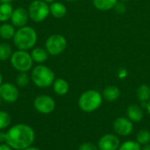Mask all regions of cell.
Masks as SVG:
<instances>
[{"instance_id": "6da1fadb", "label": "cell", "mask_w": 150, "mask_h": 150, "mask_svg": "<svg viewBox=\"0 0 150 150\" xmlns=\"http://www.w3.org/2000/svg\"><path fill=\"white\" fill-rule=\"evenodd\" d=\"M35 141V133L32 127L18 123L10 127L6 132V142L14 150H24L33 146Z\"/></svg>"}, {"instance_id": "7a4b0ae2", "label": "cell", "mask_w": 150, "mask_h": 150, "mask_svg": "<svg viewBox=\"0 0 150 150\" xmlns=\"http://www.w3.org/2000/svg\"><path fill=\"white\" fill-rule=\"evenodd\" d=\"M12 40L18 50L28 51L33 49L36 45L38 40V34L34 28L29 25H25L16 30Z\"/></svg>"}, {"instance_id": "3957f363", "label": "cell", "mask_w": 150, "mask_h": 150, "mask_svg": "<svg viewBox=\"0 0 150 150\" xmlns=\"http://www.w3.org/2000/svg\"><path fill=\"white\" fill-rule=\"evenodd\" d=\"M32 82L39 88H48L53 85L55 80V74L49 67L39 64L32 69L31 72Z\"/></svg>"}, {"instance_id": "277c9868", "label": "cell", "mask_w": 150, "mask_h": 150, "mask_svg": "<svg viewBox=\"0 0 150 150\" xmlns=\"http://www.w3.org/2000/svg\"><path fill=\"white\" fill-rule=\"evenodd\" d=\"M103 99V96L98 91L88 90L79 97L78 106L84 112H93L102 105Z\"/></svg>"}, {"instance_id": "5b68a950", "label": "cell", "mask_w": 150, "mask_h": 150, "mask_svg": "<svg viewBox=\"0 0 150 150\" xmlns=\"http://www.w3.org/2000/svg\"><path fill=\"white\" fill-rule=\"evenodd\" d=\"M10 62L11 66L18 72H28L33 69V61L31 54L25 50H17L12 53Z\"/></svg>"}, {"instance_id": "8992f818", "label": "cell", "mask_w": 150, "mask_h": 150, "mask_svg": "<svg viewBox=\"0 0 150 150\" xmlns=\"http://www.w3.org/2000/svg\"><path fill=\"white\" fill-rule=\"evenodd\" d=\"M29 18L35 23L43 22L50 15L49 4L43 0H33L27 9Z\"/></svg>"}, {"instance_id": "52a82bcc", "label": "cell", "mask_w": 150, "mask_h": 150, "mask_svg": "<svg viewBox=\"0 0 150 150\" xmlns=\"http://www.w3.org/2000/svg\"><path fill=\"white\" fill-rule=\"evenodd\" d=\"M67 46H68L67 39L62 34H59V33L50 35L45 42L46 50L50 55H54V56L62 54L66 50Z\"/></svg>"}, {"instance_id": "ba28073f", "label": "cell", "mask_w": 150, "mask_h": 150, "mask_svg": "<svg viewBox=\"0 0 150 150\" xmlns=\"http://www.w3.org/2000/svg\"><path fill=\"white\" fill-rule=\"evenodd\" d=\"M33 106L40 113L49 114L55 109V101L48 95H40L35 98L33 101Z\"/></svg>"}, {"instance_id": "9c48e42d", "label": "cell", "mask_w": 150, "mask_h": 150, "mask_svg": "<svg viewBox=\"0 0 150 150\" xmlns=\"http://www.w3.org/2000/svg\"><path fill=\"white\" fill-rule=\"evenodd\" d=\"M113 130L120 136H128L134 131V123L127 117H119L113 122Z\"/></svg>"}, {"instance_id": "30bf717a", "label": "cell", "mask_w": 150, "mask_h": 150, "mask_svg": "<svg viewBox=\"0 0 150 150\" xmlns=\"http://www.w3.org/2000/svg\"><path fill=\"white\" fill-rule=\"evenodd\" d=\"M0 98L7 103H14L19 98V91L11 83H3L0 86Z\"/></svg>"}, {"instance_id": "8fae6325", "label": "cell", "mask_w": 150, "mask_h": 150, "mask_svg": "<svg viewBox=\"0 0 150 150\" xmlns=\"http://www.w3.org/2000/svg\"><path fill=\"white\" fill-rule=\"evenodd\" d=\"M120 146V141L116 134H106L103 135L98 142V150H118Z\"/></svg>"}, {"instance_id": "7c38bea8", "label": "cell", "mask_w": 150, "mask_h": 150, "mask_svg": "<svg viewBox=\"0 0 150 150\" xmlns=\"http://www.w3.org/2000/svg\"><path fill=\"white\" fill-rule=\"evenodd\" d=\"M29 19V14L26 9L24 7H18L13 10L11 18V23L18 28L26 25Z\"/></svg>"}, {"instance_id": "4fadbf2b", "label": "cell", "mask_w": 150, "mask_h": 150, "mask_svg": "<svg viewBox=\"0 0 150 150\" xmlns=\"http://www.w3.org/2000/svg\"><path fill=\"white\" fill-rule=\"evenodd\" d=\"M127 117L133 122V123H139L143 119V111L142 108L136 105L133 104L130 105L127 109Z\"/></svg>"}, {"instance_id": "5bb4252c", "label": "cell", "mask_w": 150, "mask_h": 150, "mask_svg": "<svg viewBox=\"0 0 150 150\" xmlns=\"http://www.w3.org/2000/svg\"><path fill=\"white\" fill-rule=\"evenodd\" d=\"M121 91L118 86L115 85H109L106 86L102 92L103 98L108 102H114L118 100L120 97Z\"/></svg>"}, {"instance_id": "9a60e30c", "label": "cell", "mask_w": 150, "mask_h": 150, "mask_svg": "<svg viewBox=\"0 0 150 150\" xmlns=\"http://www.w3.org/2000/svg\"><path fill=\"white\" fill-rule=\"evenodd\" d=\"M50 14L55 18H62L67 14V7L61 2H54L49 5Z\"/></svg>"}, {"instance_id": "2e32d148", "label": "cell", "mask_w": 150, "mask_h": 150, "mask_svg": "<svg viewBox=\"0 0 150 150\" xmlns=\"http://www.w3.org/2000/svg\"><path fill=\"white\" fill-rule=\"evenodd\" d=\"M30 54H31V56H32L33 62H36L39 64L45 62L48 59V56H49V54L47 53L46 48L40 47H33Z\"/></svg>"}, {"instance_id": "e0dca14e", "label": "cell", "mask_w": 150, "mask_h": 150, "mask_svg": "<svg viewBox=\"0 0 150 150\" xmlns=\"http://www.w3.org/2000/svg\"><path fill=\"white\" fill-rule=\"evenodd\" d=\"M52 86L54 93L58 96H64L69 91V84L63 78H55Z\"/></svg>"}, {"instance_id": "ac0fdd59", "label": "cell", "mask_w": 150, "mask_h": 150, "mask_svg": "<svg viewBox=\"0 0 150 150\" xmlns=\"http://www.w3.org/2000/svg\"><path fill=\"white\" fill-rule=\"evenodd\" d=\"M136 96L138 100L143 105H147V103L150 100V86L146 84V83H142L141 84L137 90H136Z\"/></svg>"}, {"instance_id": "d6986e66", "label": "cell", "mask_w": 150, "mask_h": 150, "mask_svg": "<svg viewBox=\"0 0 150 150\" xmlns=\"http://www.w3.org/2000/svg\"><path fill=\"white\" fill-rule=\"evenodd\" d=\"M118 1L119 0H92V4L98 11H107L113 10Z\"/></svg>"}, {"instance_id": "ffe728a7", "label": "cell", "mask_w": 150, "mask_h": 150, "mask_svg": "<svg viewBox=\"0 0 150 150\" xmlns=\"http://www.w3.org/2000/svg\"><path fill=\"white\" fill-rule=\"evenodd\" d=\"M16 33L15 26L11 23H2L0 25V37L4 40H11L13 39Z\"/></svg>"}, {"instance_id": "44dd1931", "label": "cell", "mask_w": 150, "mask_h": 150, "mask_svg": "<svg viewBox=\"0 0 150 150\" xmlns=\"http://www.w3.org/2000/svg\"><path fill=\"white\" fill-rule=\"evenodd\" d=\"M13 7L11 4L1 3L0 4V22L5 23L11 19V14L13 12Z\"/></svg>"}, {"instance_id": "7402d4cb", "label": "cell", "mask_w": 150, "mask_h": 150, "mask_svg": "<svg viewBox=\"0 0 150 150\" xmlns=\"http://www.w3.org/2000/svg\"><path fill=\"white\" fill-rule=\"evenodd\" d=\"M136 142L142 146L150 143V131L148 129H142L137 133Z\"/></svg>"}, {"instance_id": "603a6c76", "label": "cell", "mask_w": 150, "mask_h": 150, "mask_svg": "<svg viewBox=\"0 0 150 150\" xmlns=\"http://www.w3.org/2000/svg\"><path fill=\"white\" fill-rule=\"evenodd\" d=\"M12 54L11 47L8 43L0 44V61H7Z\"/></svg>"}, {"instance_id": "cb8c5ba5", "label": "cell", "mask_w": 150, "mask_h": 150, "mask_svg": "<svg viewBox=\"0 0 150 150\" xmlns=\"http://www.w3.org/2000/svg\"><path fill=\"white\" fill-rule=\"evenodd\" d=\"M142 145L136 141H126L120 143L118 150H142Z\"/></svg>"}, {"instance_id": "d4e9b609", "label": "cell", "mask_w": 150, "mask_h": 150, "mask_svg": "<svg viewBox=\"0 0 150 150\" xmlns=\"http://www.w3.org/2000/svg\"><path fill=\"white\" fill-rule=\"evenodd\" d=\"M30 78L27 72H19V74L16 77V83L18 87L24 88L28 85Z\"/></svg>"}, {"instance_id": "484cf974", "label": "cell", "mask_w": 150, "mask_h": 150, "mask_svg": "<svg viewBox=\"0 0 150 150\" xmlns=\"http://www.w3.org/2000/svg\"><path fill=\"white\" fill-rule=\"evenodd\" d=\"M11 124V116L5 111H0V130L6 129Z\"/></svg>"}, {"instance_id": "4316f807", "label": "cell", "mask_w": 150, "mask_h": 150, "mask_svg": "<svg viewBox=\"0 0 150 150\" xmlns=\"http://www.w3.org/2000/svg\"><path fill=\"white\" fill-rule=\"evenodd\" d=\"M113 10L115 11V12H117L118 14H124L127 11V5L126 3L121 2V1H118V3L116 4L115 7L113 8Z\"/></svg>"}, {"instance_id": "83f0119b", "label": "cell", "mask_w": 150, "mask_h": 150, "mask_svg": "<svg viewBox=\"0 0 150 150\" xmlns=\"http://www.w3.org/2000/svg\"><path fill=\"white\" fill-rule=\"evenodd\" d=\"M78 150H98V146H96L94 143L87 142L82 143V144L79 146Z\"/></svg>"}, {"instance_id": "f1b7e54d", "label": "cell", "mask_w": 150, "mask_h": 150, "mask_svg": "<svg viewBox=\"0 0 150 150\" xmlns=\"http://www.w3.org/2000/svg\"><path fill=\"white\" fill-rule=\"evenodd\" d=\"M127 75H128V72H127V69H125V68H120V69H119V70H118V72H117V76H118V77L120 78V79L126 78V77L127 76Z\"/></svg>"}, {"instance_id": "f546056e", "label": "cell", "mask_w": 150, "mask_h": 150, "mask_svg": "<svg viewBox=\"0 0 150 150\" xmlns=\"http://www.w3.org/2000/svg\"><path fill=\"white\" fill-rule=\"evenodd\" d=\"M0 150H14L7 143H0Z\"/></svg>"}, {"instance_id": "4dcf8cb0", "label": "cell", "mask_w": 150, "mask_h": 150, "mask_svg": "<svg viewBox=\"0 0 150 150\" xmlns=\"http://www.w3.org/2000/svg\"><path fill=\"white\" fill-rule=\"evenodd\" d=\"M6 142V133L0 131V143Z\"/></svg>"}, {"instance_id": "1f68e13d", "label": "cell", "mask_w": 150, "mask_h": 150, "mask_svg": "<svg viewBox=\"0 0 150 150\" xmlns=\"http://www.w3.org/2000/svg\"><path fill=\"white\" fill-rule=\"evenodd\" d=\"M24 150H41V149H40L39 148H36V147H33V146H30V147L26 148L25 149H24Z\"/></svg>"}, {"instance_id": "d6a6232c", "label": "cell", "mask_w": 150, "mask_h": 150, "mask_svg": "<svg viewBox=\"0 0 150 150\" xmlns=\"http://www.w3.org/2000/svg\"><path fill=\"white\" fill-rule=\"evenodd\" d=\"M146 109H147L148 113L150 115V100L147 103V105H146Z\"/></svg>"}, {"instance_id": "836d02e7", "label": "cell", "mask_w": 150, "mask_h": 150, "mask_svg": "<svg viewBox=\"0 0 150 150\" xmlns=\"http://www.w3.org/2000/svg\"><path fill=\"white\" fill-rule=\"evenodd\" d=\"M142 150H150V143L147 144V145H144V146L142 148Z\"/></svg>"}, {"instance_id": "e575fe53", "label": "cell", "mask_w": 150, "mask_h": 150, "mask_svg": "<svg viewBox=\"0 0 150 150\" xmlns=\"http://www.w3.org/2000/svg\"><path fill=\"white\" fill-rule=\"evenodd\" d=\"M13 0H0L1 3H7V4H11Z\"/></svg>"}, {"instance_id": "d590c367", "label": "cell", "mask_w": 150, "mask_h": 150, "mask_svg": "<svg viewBox=\"0 0 150 150\" xmlns=\"http://www.w3.org/2000/svg\"><path fill=\"white\" fill-rule=\"evenodd\" d=\"M43 1H45V2H46V3H47V4H52V3L55 2L56 0H43Z\"/></svg>"}, {"instance_id": "8d00e7d4", "label": "cell", "mask_w": 150, "mask_h": 150, "mask_svg": "<svg viewBox=\"0 0 150 150\" xmlns=\"http://www.w3.org/2000/svg\"><path fill=\"white\" fill-rule=\"evenodd\" d=\"M2 83H3V76H2V74L0 72V86L2 85Z\"/></svg>"}, {"instance_id": "74e56055", "label": "cell", "mask_w": 150, "mask_h": 150, "mask_svg": "<svg viewBox=\"0 0 150 150\" xmlns=\"http://www.w3.org/2000/svg\"><path fill=\"white\" fill-rule=\"evenodd\" d=\"M119 1H121V2L127 3V2H129V1H131V0H119Z\"/></svg>"}, {"instance_id": "f35d334b", "label": "cell", "mask_w": 150, "mask_h": 150, "mask_svg": "<svg viewBox=\"0 0 150 150\" xmlns=\"http://www.w3.org/2000/svg\"><path fill=\"white\" fill-rule=\"evenodd\" d=\"M65 1H67V2H76L77 0H65Z\"/></svg>"}, {"instance_id": "ab89813d", "label": "cell", "mask_w": 150, "mask_h": 150, "mask_svg": "<svg viewBox=\"0 0 150 150\" xmlns=\"http://www.w3.org/2000/svg\"><path fill=\"white\" fill-rule=\"evenodd\" d=\"M1 100H2V99H1V98H0V105H1Z\"/></svg>"}, {"instance_id": "60d3db41", "label": "cell", "mask_w": 150, "mask_h": 150, "mask_svg": "<svg viewBox=\"0 0 150 150\" xmlns=\"http://www.w3.org/2000/svg\"><path fill=\"white\" fill-rule=\"evenodd\" d=\"M0 4H1V2H0Z\"/></svg>"}]
</instances>
